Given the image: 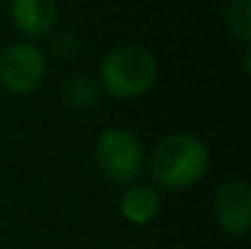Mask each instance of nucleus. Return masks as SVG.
Returning <instances> with one entry per match:
<instances>
[{
    "instance_id": "f257e3e1",
    "label": "nucleus",
    "mask_w": 251,
    "mask_h": 249,
    "mask_svg": "<svg viewBox=\"0 0 251 249\" xmlns=\"http://www.w3.org/2000/svg\"><path fill=\"white\" fill-rule=\"evenodd\" d=\"M154 188L187 190L209 170V148L194 132H172L163 137L148 159Z\"/></svg>"
},
{
    "instance_id": "f03ea898",
    "label": "nucleus",
    "mask_w": 251,
    "mask_h": 249,
    "mask_svg": "<svg viewBox=\"0 0 251 249\" xmlns=\"http://www.w3.org/2000/svg\"><path fill=\"white\" fill-rule=\"evenodd\" d=\"M159 79V62L150 49L141 44H119L100 62L101 93L115 100H137L152 91Z\"/></svg>"
},
{
    "instance_id": "7ed1b4c3",
    "label": "nucleus",
    "mask_w": 251,
    "mask_h": 249,
    "mask_svg": "<svg viewBox=\"0 0 251 249\" xmlns=\"http://www.w3.org/2000/svg\"><path fill=\"white\" fill-rule=\"evenodd\" d=\"M95 161L100 172L115 185H132L146 170V150L132 130L106 128L95 141Z\"/></svg>"
},
{
    "instance_id": "20e7f679",
    "label": "nucleus",
    "mask_w": 251,
    "mask_h": 249,
    "mask_svg": "<svg viewBox=\"0 0 251 249\" xmlns=\"http://www.w3.org/2000/svg\"><path fill=\"white\" fill-rule=\"evenodd\" d=\"M47 53L31 40H16L0 49V86L11 95H33L47 79Z\"/></svg>"
},
{
    "instance_id": "39448f33",
    "label": "nucleus",
    "mask_w": 251,
    "mask_h": 249,
    "mask_svg": "<svg viewBox=\"0 0 251 249\" xmlns=\"http://www.w3.org/2000/svg\"><path fill=\"white\" fill-rule=\"evenodd\" d=\"M214 221L231 238H243L251 229V185L245 179H227L214 194Z\"/></svg>"
},
{
    "instance_id": "423d86ee",
    "label": "nucleus",
    "mask_w": 251,
    "mask_h": 249,
    "mask_svg": "<svg viewBox=\"0 0 251 249\" xmlns=\"http://www.w3.org/2000/svg\"><path fill=\"white\" fill-rule=\"evenodd\" d=\"M9 13L13 29L22 35V40L33 42L55 31L60 7L57 0H11Z\"/></svg>"
},
{
    "instance_id": "0eeeda50",
    "label": "nucleus",
    "mask_w": 251,
    "mask_h": 249,
    "mask_svg": "<svg viewBox=\"0 0 251 249\" xmlns=\"http://www.w3.org/2000/svg\"><path fill=\"white\" fill-rule=\"evenodd\" d=\"M161 192L154 185L132 183L124 190L119 199V212L128 223L132 225H148L159 216L161 212Z\"/></svg>"
},
{
    "instance_id": "6e6552de",
    "label": "nucleus",
    "mask_w": 251,
    "mask_h": 249,
    "mask_svg": "<svg viewBox=\"0 0 251 249\" xmlns=\"http://www.w3.org/2000/svg\"><path fill=\"white\" fill-rule=\"evenodd\" d=\"M62 100L69 106L71 110H77V113H86L93 110L101 100V88L97 84V79H93L91 75H71L69 79L62 86Z\"/></svg>"
},
{
    "instance_id": "1a4fd4ad",
    "label": "nucleus",
    "mask_w": 251,
    "mask_h": 249,
    "mask_svg": "<svg viewBox=\"0 0 251 249\" xmlns=\"http://www.w3.org/2000/svg\"><path fill=\"white\" fill-rule=\"evenodd\" d=\"M225 26L245 49L251 44V0H231L225 9Z\"/></svg>"
},
{
    "instance_id": "9d476101",
    "label": "nucleus",
    "mask_w": 251,
    "mask_h": 249,
    "mask_svg": "<svg viewBox=\"0 0 251 249\" xmlns=\"http://www.w3.org/2000/svg\"><path fill=\"white\" fill-rule=\"evenodd\" d=\"M79 51V38L77 33L69 29H60V31H51L49 33V53L55 60H69V57L77 55Z\"/></svg>"
},
{
    "instance_id": "9b49d317",
    "label": "nucleus",
    "mask_w": 251,
    "mask_h": 249,
    "mask_svg": "<svg viewBox=\"0 0 251 249\" xmlns=\"http://www.w3.org/2000/svg\"><path fill=\"white\" fill-rule=\"evenodd\" d=\"M0 2H11V0H0Z\"/></svg>"
}]
</instances>
